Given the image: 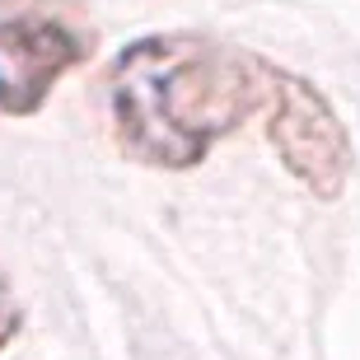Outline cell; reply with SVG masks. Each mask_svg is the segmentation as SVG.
Listing matches in <instances>:
<instances>
[{"label": "cell", "instance_id": "cell-2", "mask_svg": "<svg viewBox=\"0 0 360 360\" xmlns=\"http://www.w3.org/2000/svg\"><path fill=\"white\" fill-rule=\"evenodd\" d=\"M89 28L52 0H0V112L33 117L89 56Z\"/></svg>", "mask_w": 360, "mask_h": 360}, {"label": "cell", "instance_id": "cell-1", "mask_svg": "<svg viewBox=\"0 0 360 360\" xmlns=\"http://www.w3.org/2000/svg\"><path fill=\"white\" fill-rule=\"evenodd\" d=\"M267 56L206 33H150L108 66V122L127 160L146 169H197L248 117L276 98Z\"/></svg>", "mask_w": 360, "mask_h": 360}, {"label": "cell", "instance_id": "cell-4", "mask_svg": "<svg viewBox=\"0 0 360 360\" xmlns=\"http://www.w3.org/2000/svg\"><path fill=\"white\" fill-rule=\"evenodd\" d=\"M14 333H19V309L5 300V290H0V351L14 342Z\"/></svg>", "mask_w": 360, "mask_h": 360}, {"label": "cell", "instance_id": "cell-3", "mask_svg": "<svg viewBox=\"0 0 360 360\" xmlns=\"http://www.w3.org/2000/svg\"><path fill=\"white\" fill-rule=\"evenodd\" d=\"M267 141L285 174L319 201H337L351 183V136L333 103L304 75L281 70L276 98L267 108Z\"/></svg>", "mask_w": 360, "mask_h": 360}]
</instances>
